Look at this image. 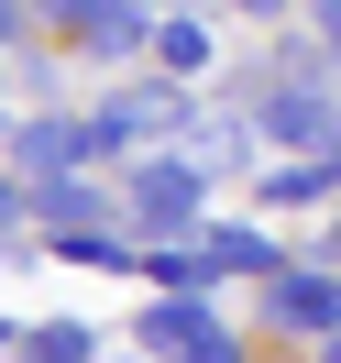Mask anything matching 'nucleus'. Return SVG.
I'll return each instance as SVG.
<instances>
[{
  "label": "nucleus",
  "mask_w": 341,
  "mask_h": 363,
  "mask_svg": "<svg viewBox=\"0 0 341 363\" xmlns=\"http://www.w3.org/2000/svg\"><path fill=\"white\" fill-rule=\"evenodd\" d=\"M143 352H155V363H242V341L199 308V286H155V308H143Z\"/></svg>",
  "instance_id": "nucleus-1"
},
{
  "label": "nucleus",
  "mask_w": 341,
  "mask_h": 363,
  "mask_svg": "<svg viewBox=\"0 0 341 363\" xmlns=\"http://www.w3.org/2000/svg\"><path fill=\"white\" fill-rule=\"evenodd\" d=\"M199 199H209V165H199V155H143V165H133V209H143L155 231H187Z\"/></svg>",
  "instance_id": "nucleus-2"
},
{
  "label": "nucleus",
  "mask_w": 341,
  "mask_h": 363,
  "mask_svg": "<svg viewBox=\"0 0 341 363\" xmlns=\"http://www.w3.org/2000/svg\"><path fill=\"white\" fill-rule=\"evenodd\" d=\"M253 133L297 143V155H330L341 121H330V99H319V89H264V99H253Z\"/></svg>",
  "instance_id": "nucleus-3"
},
{
  "label": "nucleus",
  "mask_w": 341,
  "mask_h": 363,
  "mask_svg": "<svg viewBox=\"0 0 341 363\" xmlns=\"http://www.w3.org/2000/svg\"><path fill=\"white\" fill-rule=\"evenodd\" d=\"M264 319H275V330H319V341H330V330H341V286H319V275H275V286H264Z\"/></svg>",
  "instance_id": "nucleus-4"
},
{
  "label": "nucleus",
  "mask_w": 341,
  "mask_h": 363,
  "mask_svg": "<svg viewBox=\"0 0 341 363\" xmlns=\"http://www.w3.org/2000/svg\"><path fill=\"white\" fill-rule=\"evenodd\" d=\"M155 133H177V89H121L111 111H99V143H155Z\"/></svg>",
  "instance_id": "nucleus-5"
},
{
  "label": "nucleus",
  "mask_w": 341,
  "mask_h": 363,
  "mask_svg": "<svg viewBox=\"0 0 341 363\" xmlns=\"http://www.w3.org/2000/svg\"><path fill=\"white\" fill-rule=\"evenodd\" d=\"M77 155H111L99 121H33V133H23V165H33V177H67Z\"/></svg>",
  "instance_id": "nucleus-6"
},
{
  "label": "nucleus",
  "mask_w": 341,
  "mask_h": 363,
  "mask_svg": "<svg viewBox=\"0 0 341 363\" xmlns=\"http://www.w3.org/2000/svg\"><path fill=\"white\" fill-rule=\"evenodd\" d=\"M330 187H341V143L297 155V165H264V199H330Z\"/></svg>",
  "instance_id": "nucleus-7"
},
{
  "label": "nucleus",
  "mask_w": 341,
  "mask_h": 363,
  "mask_svg": "<svg viewBox=\"0 0 341 363\" xmlns=\"http://www.w3.org/2000/svg\"><path fill=\"white\" fill-rule=\"evenodd\" d=\"M209 264H220V275H275V242L231 220V231H209Z\"/></svg>",
  "instance_id": "nucleus-8"
},
{
  "label": "nucleus",
  "mask_w": 341,
  "mask_h": 363,
  "mask_svg": "<svg viewBox=\"0 0 341 363\" xmlns=\"http://www.w3.org/2000/svg\"><path fill=\"white\" fill-rule=\"evenodd\" d=\"M143 275H155V286H199V275H220L209 264V242H155V253H133Z\"/></svg>",
  "instance_id": "nucleus-9"
},
{
  "label": "nucleus",
  "mask_w": 341,
  "mask_h": 363,
  "mask_svg": "<svg viewBox=\"0 0 341 363\" xmlns=\"http://www.w3.org/2000/svg\"><path fill=\"white\" fill-rule=\"evenodd\" d=\"M23 363H99V330H89V319H45Z\"/></svg>",
  "instance_id": "nucleus-10"
},
{
  "label": "nucleus",
  "mask_w": 341,
  "mask_h": 363,
  "mask_svg": "<svg viewBox=\"0 0 341 363\" xmlns=\"http://www.w3.org/2000/svg\"><path fill=\"white\" fill-rule=\"evenodd\" d=\"M33 209H45L55 231H77V220H89L99 199H89V187H77V177H33Z\"/></svg>",
  "instance_id": "nucleus-11"
},
{
  "label": "nucleus",
  "mask_w": 341,
  "mask_h": 363,
  "mask_svg": "<svg viewBox=\"0 0 341 363\" xmlns=\"http://www.w3.org/2000/svg\"><path fill=\"white\" fill-rule=\"evenodd\" d=\"M155 55H165V67H187V77H199V67H209V33L165 11V23H155Z\"/></svg>",
  "instance_id": "nucleus-12"
},
{
  "label": "nucleus",
  "mask_w": 341,
  "mask_h": 363,
  "mask_svg": "<svg viewBox=\"0 0 341 363\" xmlns=\"http://www.w3.org/2000/svg\"><path fill=\"white\" fill-rule=\"evenodd\" d=\"M308 11H319V33H330V55H341V0H308Z\"/></svg>",
  "instance_id": "nucleus-13"
},
{
  "label": "nucleus",
  "mask_w": 341,
  "mask_h": 363,
  "mask_svg": "<svg viewBox=\"0 0 341 363\" xmlns=\"http://www.w3.org/2000/svg\"><path fill=\"white\" fill-rule=\"evenodd\" d=\"M220 11H253V23H275V11H286V0H220Z\"/></svg>",
  "instance_id": "nucleus-14"
},
{
  "label": "nucleus",
  "mask_w": 341,
  "mask_h": 363,
  "mask_svg": "<svg viewBox=\"0 0 341 363\" xmlns=\"http://www.w3.org/2000/svg\"><path fill=\"white\" fill-rule=\"evenodd\" d=\"M11 220H23V187H11V177H0V231H11Z\"/></svg>",
  "instance_id": "nucleus-15"
},
{
  "label": "nucleus",
  "mask_w": 341,
  "mask_h": 363,
  "mask_svg": "<svg viewBox=\"0 0 341 363\" xmlns=\"http://www.w3.org/2000/svg\"><path fill=\"white\" fill-rule=\"evenodd\" d=\"M319 363H341V330H330V341H319Z\"/></svg>",
  "instance_id": "nucleus-16"
},
{
  "label": "nucleus",
  "mask_w": 341,
  "mask_h": 363,
  "mask_svg": "<svg viewBox=\"0 0 341 363\" xmlns=\"http://www.w3.org/2000/svg\"><path fill=\"white\" fill-rule=\"evenodd\" d=\"M330 264H341V220H330Z\"/></svg>",
  "instance_id": "nucleus-17"
},
{
  "label": "nucleus",
  "mask_w": 341,
  "mask_h": 363,
  "mask_svg": "<svg viewBox=\"0 0 341 363\" xmlns=\"http://www.w3.org/2000/svg\"><path fill=\"white\" fill-rule=\"evenodd\" d=\"M0 341H23V330H11V319H0Z\"/></svg>",
  "instance_id": "nucleus-18"
}]
</instances>
